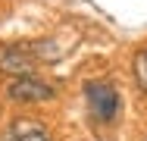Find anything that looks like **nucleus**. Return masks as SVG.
Returning <instances> with one entry per match:
<instances>
[{"mask_svg": "<svg viewBox=\"0 0 147 141\" xmlns=\"http://www.w3.org/2000/svg\"><path fill=\"white\" fill-rule=\"evenodd\" d=\"M85 97H88L91 116H94V119H100V122L116 119L119 107H122L119 91L113 88V85H107V82H88V85H85Z\"/></svg>", "mask_w": 147, "mask_h": 141, "instance_id": "nucleus-1", "label": "nucleus"}, {"mask_svg": "<svg viewBox=\"0 0 147 141\" xmlns=\"http://www.w3.org/2000/svg\"><path fill=\"white\" fill-rule=\"evenodd\" d=\"M6 94L16 100V104H38V100H47L53 97V85L41 82L34 75H19L6 85Z\"/></svg>", "mask_w": 147, "mask_h": 141, "instance_id": "nucleus-2", "label": "nucleus"}, {"mask_svg": "<svg viewBox=\"0 0 147 141\" xmlns=\"http://www.w3.org/2000/svg\"><path fill=\"white\" fill-rule=\"evenodd\" d=\"M0 69H3V72H13L16 79H19V75H31V69H34L31 47H19V44L0 47Z\"/></svg>", "mask_w": 147, "mask_h": 141, "instance_id": "nucleus-3", "label": "nucleus"}, {"mask_svg": "<svg viewBox=\"0 0 147 141\" xmlns=\"http://www.w3.org/2000/svg\"><path fill=\"white\" fill-rule=\"evenodd\" d=\"M6 141H53L47 125H41L38 119H16L6 129Z\"/></svg>", "mask_w": 147, "mask_h": 141, "instance_id": "nucleus-4", "label": "nucleus"}, {"mask_svg": "<svg viewBox=\"0 0 147 141\" xmlns=\"http://www.w3.org/2000/svg\"><path fill=\"white\" fill-rule=\"evenodd\" d=\"M135 79H138V85L147 91V50H141V54L135 56Z\"/></svg>", "mask_w": 147, "mask_h": 141, "instance_id": "nucleus-5", "label": "nucleus"}, {"mask_svg": "<svg viewBox=\"0 0 147 141\" xmlns=\"http://www.w3.org/2000/svg\"><path fill=\"white\" fill-rule=\"evenodd\" d=\"M144 141H147V138H144Z\"/></svg>", "mask_w": 147, "mask_h": 141, "instance_id": "nucleus-6", "label": "nucleus"}]
</instances>
